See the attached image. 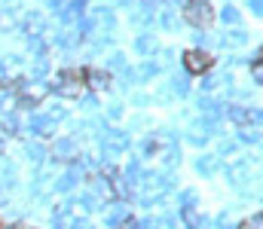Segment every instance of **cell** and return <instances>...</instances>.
Wrapping results in <instances>:
<instances>
[{"mask_svg":"<svg viewBox=\"0 0 263 229\" xmlns=\"http://www.w3.org/2000/svg\"><path fill=\"white\" fill-rule=\"evenodd\" d=\"M184 18L193 25V28H211L214 25V18H217V12H214V6L208 3V0H187L184 3Z\"/></svg>","mask_w":263,"mask_h":229,"instance_id":"cell-1","label":"cell"},{"mask_svg":"<svg viewBox=\"0 0 263 229\" xmlns=\"http://www.w3.org/2000/svg\"><path fill=\"white\" fill-rule=\"evenodd\" d=\"M55 92L62 98H80L86 92V79H83V71L80 68H65L59 79H55Z\"/></svg>","mask_w":263,"mask_h":229,"instance_id":"cell-2","label":"cell"},{"mask_svg":"<svg viewBox=\"0 0 263 229\" xmlns=\"http://www.w3.org/2000/svg\"><path fill=\"white\" fill-rule=\"evenodd\" d=\"M211 68H214V58H211L205 49H187V52H184V71H187V74L202 76V74H208Z\"/></svg>","mask_w":263,"mask_h":229,"instance_id":"cell-3","label":"cell"},{"mask_svg":"<svg viewBox=\"0 0 263 229\" xmlns=\"http://www.w3.org/2000/svg\"><path fill=\"white\" fill-rule=\"evenodd\" d=\"M46 95H49V86H43V82H25V86H18V104L22 107H37V104H43Z\"/></svg>","mask_w":263,"mask_h":229,"instance_id":"cell-4","label":"cell"},{"mask_svg":"<svg viewBox=\"0 0 263 229\" xmlns=\"http://www.w3.org/2000/svg\"><path fill=\"white\" fill-rule=\"evenodd\" d=\"M83 79H86V86H89L92 92H107L110 82H114L110 71H101V68H89V71H83Z\"/></svg>","mask_w":263,"mask_h":229,"instance_id":"cell-5","label":"cell"},{"mask_svg":"<svg viewBox=\"0 0 263 229\" xmlns=\"http://www.w3.org/2000/svg\"><path fill=\"white\" fill-rule=\"evenodd\" d=\"M52 153H55V159H62V162H70L73 156H77V147H73V141H67V138H62L55 147H52Z\"/></svg>","mask_w":263,"mask_h":229,"instance_id":"cell-6","label":"cell"},{"mask_svg":"<svg viewBox=\"0 0 263 229\" xmlns=\"http://www.w3.org/2000/svg\"><path fill=\"white\" fill-rule=\"evenodd\" d=\"M230 116H233L236 122H248V110H245V107H230Z\"/></svg>","mask_w":263,"mask_h":229,"instance_id":"cell-7","label":"cell"},{"mask_svg":"<svg viewBox=\"0 0 263 229\" xmlns=\"http://www.w3.org/2000/svg\"><path fill=\"white\" fill-rule=\"evenodd\" d=\"M15 129H18L15 116H6V119H3V132H6V135H15Z\"/></svg>","mask_w":263,"mask_h":229,"instance_id":"cell-8","label":"cell"},{"mask_svg":"<svg viewBox=\"0 0 263 229\" xmlns=\"http://www.w3.org/2000/svg\"><path fill=\"white\" fill-rule=\"evenodd\" d=\"M153 46H156V43H153L150 37H141V40H138V49H141V52H150Z\"/></svg>","mask_w":263,"mask_h":229,"instance_id":"cell-9","label":"cell"},{"mask_svg":"<svg viewBox=\"0 0 263 229\" xmlns=\"http://www.w3.org/2000/svg\"><path fill=\"white\" fill-rule=\"evenodd\" d=\"M223 22H239V12H236L233 6H227V9H223Z\"/></svg>","mask_w":263,"mask_h":229,"instance_id":"cell-10","label":"cell"},{"mask_svg":"<svg viewBox=\"0 0 263 229\" xmlns=\"http://www.w3.org/2000/svg\"><path fill=\"white\" fill-rule=\"evenodd\" d=\"M199 168H202V171H214V159H211V156H208V159H199Z\"/></svg>","mask_w":263,"mask_h":229,"instance_id":"cell-11","label":"cell"},{"mask_svg":"<svg viewBox=\"0 0 263 229\" xmlns=\"http://www.w3.org/2000/svg\"><path fill=\"white\" fill-rule=\"evenodd\" d=\"M260 226H263V217L260 214H254V217L248 220V229H260Z\"/></svg>","mask_w":263,"mask_h":229,"instance_id":"cell-12","label":"cell"},{"mask_svg":"<svg viewBox=\"0 0 263 229\" xmlns=\"http://www.w3.org/2000/svg\"><path fill=\"white\" fill-rule=\"evenodd\" d=\"M70 229H92V226H89V223H73Z\"/></svg>","mask_w":263,"mask_h":229,"instance_id":"cell-13","label":"cell"}]
</instances>
